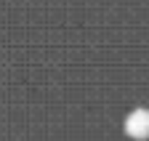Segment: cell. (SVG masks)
<instances>
[{"instance_id":"obj_1","label":"cell","mask_w":149,"mask_h":141,"mask_svg":"<svg viewBox=\"0 0 149 141\" xmlns=\"http://www.w3.org/2000/svg\"><path fill=\"white\" fill-rule=\"evenodd\" d=\"M125 133L136 141L149 138V109H133L125 117Z\"/></svg>"}]
</instances>
